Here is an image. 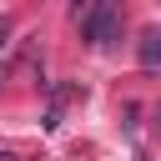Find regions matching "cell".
Here are the masks:
<instances>
[{
	"label": "cell",
	"instance_id": "1",
	"mask_svg": "<svg viewBox=\"0 0 161 161\" xmlns=\"http://www.w3.org/2000/svg\"><path fill=\"white\" fill-rule=\"evenodd\" d=\"M75 25H80V40H91L96 50H106V45H116V35H121V10L106 5V0L75 5Z\"/></svg>",
	"mask_w": 161,
	"mask_h": 161
},
{
	"label": "cell",
	"instance_id": "2",
	"mask_svg": "<svg viewBox=\"0 0 161 161\" xmlns=\"http://www.w3.org/2000/svg\"><path fill=\"white\" fill-rule=\"evenodd\" d=\"M141 65H161V35L156 30L141 35Z\"/></svg>",
	"mask_w": 161,
	"mask_h": 161
},
{
	"label": "cell",
	"instance_id": "3",
	"mask_svg": "<svg viewBox=\"0 0 161 161\" xmlns=\"http://www.w3.org/2000/svg\"><path fill=\"white\" fill-rule=\"evenodd\" d=\"M0 40H5V20H0Z\"/></svg>",
	"mask_w": 161,
	"mask_h": 161
}]
</instances>
